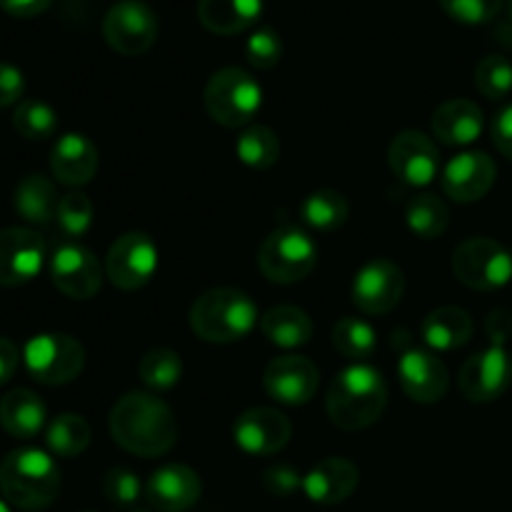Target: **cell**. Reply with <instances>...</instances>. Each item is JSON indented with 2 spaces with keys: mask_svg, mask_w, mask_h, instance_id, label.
I'll list each match as a JSON object with an SVG mask.
<instances>
[{
  "mask_svg": "<svg viewBox=\"0 0 512 512\" xmlns=\"http://www.w3.org/2000/svg\"><path fill=\"white\" fill-rule=\"evenodd\" d=\"M110 435L128 453L140 458H160L178 440V423L168 405L150 393L123 395L110 410Z\"/></svg>",
  "mask_w": 512,
  "mask_h": 512,
  "instance_id": "6da1fadb",
  "label": "cell"
},
{
  "mask_svg": "<svg viewBox=\"0 0 512 512\" xmlns=\"http://www.w3.org/2000/svg\"><path fill=\"white\" fill-rule=\"evenodd\" d=\"M388 405V383L383 373L368 363L340 370L330 383L325 410L330 423L343 430H365L380 420Z\"/></svg>",
  "mask_w": 512,
  "mask_h": 512,
  "instance_id": "7a4b0ae2",
  "label": "cell"
},
{
  "mask_svg": "<svg viewBox=\"0 0 512 512\" xmlns=\"http://www.w3.org/2000/svg\"><path fill=\"white\" fill-rule=\"evenodd\" d=\"M60 483V468L45 450L18 448L0 463V493L18 510L50 508L60 495Z\"/></svg>",
  "mask_w": 512,
  "mask_h": 512,
  "instance_id": "3957f363",
  "label": "cell"
},
{
  "mask_svg": "<svg viewBox=\"0 0 512 512\" xmlns=\"http://www.w3.org/2000/svg\"><path fill=\"white\" fill-rule=\"evenodd\" d=\"M258 325V305L235 288H210L190 308V328L205 343L228 345L243 340Z\"/></svg>",
  "mask_w": 512,
  "mask_h": 512,
  "instance_id": "277c9868",
  "label": "cell"
},
{
  "mask_svg": "<svg viewBox=\"0 0 512 512\" xmlns=\"http://www.w3.org/2000/svg\"><path fill=\"white\" fill-rule=\"evenodd\" d=\"M205 110L223 128H248L263 108V88L243 68H220L210 75L203 93Z\"/></svg>",
  "mask_w": 512,
  "mask_h": 512,
  "instance_id": "5b68a950",
  "label": "cell"
},
{
  "mask_svg": "<svg viewBox=\"0 0 512 512\" xmlns=\"http://www.w3.org/2000/svg\"><path fill=\"white\" fill-rule=\"evenodd\" d=\"M315 263H318V245L295 225H280L270 230L258 248V268L270 283H300L313 273Z\"/></svg>",
  "mask_w": 512,
  "mask_h": 512,
  "instance_id": "8992f818",
  "label": "cell"
},
{
  "mask_svg": "<svg viewBox=\"0 0 512 512\" xmlns=\"http://www.w3.org/2000/svg\"><path fill=\"white\" fill-rule=\"evenodd\" d=\"M23 363L30 378L38 383L50 385V388L68 385L83 373L85 348L73 335L40 333L25 343Z\"/></svg>",
  "mask_w": 512,
  "mask_h": 512,
  "instance_id": "52a82bcc",
  "label": "cell"
},
{
  "mask_svg": "<svg viewBox=\"0 0 512 512\" xmlns=\"http://www.w3.org/2000/svg\"><path fill=\"white\" fill-rule=\"evenodd\" d=\"M453 273L473 290H498L512 280V253L485 235L463 240L453 253Z\"/></svg>",
  "mask_w": 512,
  "mask_h": 512,
  "instance_id": "ba28073f",
  "label": "cell"
},
{
  "mask_svg": "<svg viewBox=\"0 0 512 512\" xmlns=\"http://www.w3.org/2000/svg\"><path fill=\"white\" fill-rule=\"evenodd\" d=\"M158 15L143 0H118L103 18L105 43L125 58L148 53L158 40Z\"/></svg>",
  "mask_w": 512,
  "mask_h": 512,
  "instance_id": "9c48e42d",
  "label": "cell"
},
{
  "mask_svg": "<svg viewBox=\"0 0 512 512\" xmlns=\"http://www.w3.org/2000/svg\"><path fill=\"white\" fill-rule=\"evenodd\" d=\"M160 253L148 233L130 230L123 233L108 250L105 258V275L120 290H140L153 280L158 270Z\"/></svg>",
  "mask_w": 512,
  "mask_h": 512,
  "instance_id": "30bf717a",
  "label": "cell"
},
{
  "mask_svg": "<svg viewBox=\"0 0 512 512\" xmlns=\"http://www.w3.org/2000/svg\"><path fill=\"white\" fill-rule=\"evenodd\" d=\"M512 383V358L505 345H493L470 355L460 368V393L470 403H493L508 393Z\"/></svg>",
  "mask_w": 512,
  "mask_h": 512,
  "instance_id": "8fae6325",
  "label": "cell"
},
{
  "mask_svg": "<svg viewBox=\"0 0 512 512\" xmlns=\"http://www.w3.org/2000/svg\"><path fill=\"white\" fill-rule=\"evenodd\" d=\"M50 280L70 300H90L103 288V265L80 243H63L50 258Z\"/></svg>",
  "mask_w": 512,
  "mask_h": 512,
  "instance_id": "7c38bea8",
  "label": "cell"
},
{
  "mask_svg": "<svg viewBox=\"0 0 512 512\" xmlns=\"http://www.w3.org/2000/svg\"><path fill=\"white\" fill-rule=\"evenodd\" d=\"M350 293H353V303L365 315H388L403 300L405 275L393 260L375 258L355 273Z\"/></svg>",
  "mask_w": 512,
  "mask_h": 512,
  "instance_id": "4fadbf2b",
  "label": "cell"
},
{
  "mask_svg": "<svg viewBox=\"0 0 512 512\" xmlns=\"http://www.w3.org/2000/svg\"><path fill=\"white\" fill-rule=\"evenodd\" d=\"M48 248L43 235L30 228L0 230V285L18 288L38 278L43 270Z\"/></svg>",
  "mask_w": 512,
  "mask_h": 512,
  "instance_id": "5bb4252c",
  "label": "cell"
},
{
  "mask_svg": "<svg viewBox=\"0 0 512 512\" xmlns=\"http://www.w3.org/2000/svg\"><path fill=\"white\" fill-rule=\"evenodd\" d=\"M263 385L278 403L305 405L318 393L320 370L305 355H280L265 365Z\"/></svg>",
  "mask_w": 512,
  "mask_h": 512,
  "instance_id": "9a60e30c",
  "label": "cell"
},
{
  "mask_svg": "<svg viewBox=\"0 0 512 512\" xmlns=\"http://www.w3.org/2000/svg\"><path fill=\"white\" fill-rule=\"evenodd\" d=\"M390 170L403 183L425 188L433 183L440 173V153L433 138L420 130H403L393 138L388 150Z\"/></svg>",
  "mask_w": 512,
  "mask_h": 512,
  "instance_id": "2e32d148",
  "label": "cell"
},
{
  "mask_svg": "<svg viewBox=\"0 0 512 512\" xmlns=\"http://www.w3.org/2000/svg\"><path fill=\"white\" fill-rule=\"evenodd\" d=\"M398 380L403 393L423 405L440 403L450 388V373L443 360L420 348H408L400 355Z\"/></svg>",
  "mask_w": 512,
  "mask_h": 512,
  "instance_id": "e0dca14e",
  "label": "cell"
},
{
  "mask_svg": "<svg viewBox=\"0 0 512 512\" xmlns=\"http://www.w3.org/2000/svg\"><path fill=\"white\" fill-rule=\"evenodd\" d=\"M293 425L275 408H250L238 415L233 425V438L243 453L275 455L290 443Z\"/></svg>",
  "mask_w": 512,
  "mask_h": 512,
  "instance_id": "ac0fdd59",
  "label": "cell"
},
{
  "mask_svg": "<svg viewBox=\"0 0 512 512\" xmlns=\"http://www.w3.org/2000/svg\"><path fill=\"white\" fill-rule=\"evenodd\" d=\"M498 178L495 160L483 150H468L450 160L440 175L445 195L453 198L455 203H475L485 198Z\"/></svg>",
  "mask_w": 512,
  "mask_h": 512,
  "instance_id": "d6986e66",
  "label": "cell"
},
{
  "mask_svg": "<svg viewBox=\"0 0 512 512\" xmlns=\"http://www.w3.org/2000/svg\"><path fill=\"white\" fill-rule=\"evenodd\" d=\"M203 493L200 475L193 468L180 463L163 465L150 475L145 485L148 503L158 512H185L193 508Z\"/></svg>",
  "mask_w": 512,
  "mask_h": 512,
  "instance_id": "ffe728a7",
  "label": "cell"
},
{
  "mask_svg": "<svg viewBox=\"0 0 512 512\" xmlns=\"http://www.w3.org/2000/svg\"><path fill=\"white\" fill-rule=\"evenodd\" d=\"M100 165L98 148L83 133H65L50 150V173L68 188H80L95 178Z\"/></svg>",
  "mask_w": 512,
  "mask_h": 512,
  "instance_id": "44dd1931",
  "label": "cell"
},
{
  "mask_svg": "<svg viewBox=\"0 0 512 512\" xmlns=\"http://www.w3.org/2000/svg\"><path fill=\"white\" fill-rule=\"evenodd\" d=\"M360 470L348 458H325L303 478V493L318 505H340L358 490Z\"/></svg>",
  "mask_w": 512,
  "mask_h": 512,
  "instance_id": "7402d4cb",
  "label": "cell"
},
{
  "mask_svg": "<svg viewBox=\"0 0 512 512\" xmlns=\"http://www.w3.org/2000/svg\"><path fill=\"white\" fill-rule=\"evenodd\" d=\"M433 135L445 145H470L485 128L483 108L468 98H455L440 105L430 120Z\"/></svg>",
  "mask_w": 512,
  "mask_h": 512,
  "instance_id": "603a6c76",
  "label": "cell"
},
{
  "mask_svg": "<svg viewBox=\"0 0 512 512\" xmlns=\"http://www.w3.org/2000/svg\"><path fill=\"white\" fill-rule=\"evenodd\" d=\"M263 0H198V20L215 35H238L253 28Z\"/></svg>",
  "mask_w": 512,
  "mask_h": 512,
  "instance_id": "cb8c5ba5",
  "label": "cell"
},
{
  "mask_svg": "<svg viewBox=\"0 0 512 512\" xmlns=\"http://www.w3.org/2000/svg\"><path fill=\"white\" fill-rule=\"evenodd\" d=\"M48 410L45 403L28 388H15L0 400V425L15 440H30L45 428Z\"/></svg>",
  "mask_w": 512,
  "mask_h": 512,
  "instance_id": "d4e9b609",
  "label": "cell"
},
{
  "mask_svg": "<svg viewBox=\"0 0 512 512\" xmlns=\"http://www.w3.org/2000/svg\"><path fill=\"white\" fill-rule=\"evenodd\" d=\"M420 335L428 343V348L438 350V353H450V350L468 345V340L473 338V318H470L468 310L445 305V308L428 313Z\"/></svg>",
  "mask_w": 512,
  "mask_h": 512,
  "instance_id": "484cf974",
  "label": "cell"
},
{
  "mask_svg": "<svg viewBox=\"0 0 512 512\" xmlns=\"http://www.w3.org/2000/svg\"><path fill=\"white\" fill-rule=\"evenodd\" d=\"M58 203V190H55L53 180L45 178V175L30 173L15 185L13 208L30 225L53 223L55 213H58Z\"/></svg>",
  "mask_w": 512,
  "mask_h": 512,
  "instance_id": "4316f807",
  "label": "cell"
},
{
  "mask_svg": "<svg viewBox=\"0 0 512 512\" xmlns=\"http://www.w3.org/2000/svg\"><path fill=\"white\" fill-rule=\"evenodd\" d=\"M260 330L278 348H303L313 338V320L298 305H275L260 318Z\"/></svg>",
  "mask_w": 512,
  "mask_h": 512,
  "instance_id": "83f0119b",
  "label": "cell"
},
{
  "mask_svg": "<svg viewBox=\"0 0 512 512\" xmlns=\"http://www.w3.org/2000/svg\"><path fill=\"white\" fill-rule=\"evenodd\" d=\"M300 218L308 228L318 230V233H333L348 223L350 205L338 190H315L300 203Z\"/></svg>",
  "mask_w": 512,
  "mask_h": 512,
  "instance_id": "f1b7e54d",
  "label": "cell"
},
{
  "mask_svg": "<svg viewBox=\"0 0 512 512\" xmlns=\"http://www.w3.org/2000/svg\"><path fill=\"white\" fill-rule=\"evenodd\" d=\"M93 438L88 420L78 413H63L53 418L45 428V445L58 458H78L85 453Z\"/></svg>",
  "mask_w": 512,
  "mask_h": 512,
  "instance_id": "f546056e",
  "label": "cell"
},
{
  "mask_svg": "<svg viewBox=\"0 0 512 512\" xmlns=\"http://www.w3.org/2000/svg\"><path fill=\"white\" fill-rule=\"evenodd\" d=\"M405 220H408L410 233L423 240H435L448 230L450 210L443 203V198L433 193H423L410 200L408 210H405Z\"/></svg>",
  "mask_w": 512,
  "mask_h": 512,
  "instance_id": "4dcf8cb0",
  "label": "cell"
},
{
  "mask_svg": "<svg viewBox=\"0 0 512 512\" xmlns=\"http://www.w3.org/2000/svg\"><path fill=\"white\" fill-rule=\"evenodd\" d=\"M333 345L343 358L363 363L378 350V333L368 320L345 315L333 325Z\"/></svg>",
  "mask_w": 512,
  "mask_h": 512,
  "instance_id": "1f68e13d",
  "label": "cell"
},
{
  "mask_svg": "<svg viewBox=\"0 0 512 512\" xmlns=\"http://www.w3.org/2000/svg\"><path fill=\"white\" fill-rule=\"evenodd\" d=\"M235 155L253 170H268L280 158V140L268 125H248L235 143Z\"/></svg>",
  "mask_w": 512,
  "mask_h": 512,
  "instance_id": "d6a6232c",
  "label": "cell"
},
{
  "mask_svg": "<svg viewBox=\"0 0 512 512\" xmlns=\"http://www.w3.org/2000/svg\"><path fill=\"white\" fill-rule=\"evenodd\" d=\"M138 378L150 390H170L183 378V360L170 348H153L140 358Z\"/></svg>",
  "mask_w": 512,
  "mask_h": 512,
  "instance_id": "836d02e7",
  "label": "cell"
},
{
  "mask_svg": "<svg viewBox=\"0 0 512 512\" xmlns=\"http://www.w3.org/2000/svg\"><path fill=\"white\" fill-rule=\"evenodd\" d=\"M13 125L25 140H45L58 130V113L45 100H20L13 113Z\"/></svg>",
  "mask_w": 512,
  "mask_h": 512,
  "instance_id": "e575fe53",
  "label": "cell"
},
{
  "mask_svg": "<svg viewBox=\"0 0 512 512\" xmlns=\"http://www.w3.org/2000/svg\"><path fill=\"white\" fill-rule=\"evenodd\" d=\"M55 223H58L60 233L68 238H83L93 225V200L80 190L60 195Z\"/></svg>",
  "mask_w": 512,
  "mask_h": 512,
  "instance_id": "d590c367",
  "label": "cell"
},
{
  "mask_svg": "<svg viewBox=\"0 0 512 512\" xmlns=\"http://www.w3.org/2000/svg\"><path fill=\"white\" fill-rule=\"evenodd\" d=\"M475 85L488 100H505L512 93V63L505 55H485L475 68Z\"/></svg>",
  "mask_w": 512,
  "mask_h": 512,
  "instance_id": "8d00e7d4",
  "label": "cell"
},
{
  "mask_svg": "<svg viewBox=\"0 0 512 512\" xmlns=\"http://www.w3.org/2000/svg\"><path fill=\"white\" fill-rule=\"evenodd\" d=\"M245 58L253 68L273 70L283 58V40L273 28H258L248 35L245 43Z\"/></svg>",
  "mask_w": 512,
  "mask_h": 512,
  "instance_id": "74e56055",
  "label": "cell"
},
{
  "mask_svg": "<svg viewBox=\"0 0 512 512\" xmlns=\"http://www.w3.org/2000/svg\"><path fill=\"white\" fill-rule=\"evenodd\" d=\"M448 18L460 25H485L498 18L503 0H440Z\"/></svg>",
  "mask_w": 512,
  "mask_h": 512,
  "instance_id": "f35d334b",
  "label": "cell"
},
{
  "mask_svg": "<svg viewBox=\"0 0 512 512\" xmlns=\"http://www.w3.org/2000/svg\"><path fill=\"white\" fill-rule=\"evenodd\" d=\"M140 493H143V483H140L138 475L128 468H113L105 473L103 478V495L108 498V503L120 505H135L138 503Z\"/></svg>",
  "mask_w": 512,
  "mask_h": 512,
  "instance_id": "ab89813d",
  "label": "cell"
},
{
  "mask_svg": "<svg viewBox=\"0 0 512 512\" xmlns=\"http://www.w3.org/2000/svg\"><path fill=\"white\" fill-rule=\"evenodd\" d=\"M303 478L305 475L300 473L298 468H293V465L288 463H280L265 470L263 488L268 490L270 495H275V498H290L295 490H303Z\"/></svg>",
  "mask_w": 512,
  "mask_h": 512,
  "instance_id": "60d3db41",
  "label": "cell"
},
{
  "mask_svg": "<svg viewBox=\"0 0 512 512\" xmlns=\"http://www.w3.org/2000/svg\"><path fill=\"white\" fill-rule=\"evenodd\" d=\"M25 93V78L20 68L10 63H0V108L18 103Z\"/></svg>",
  "mask_w": 512,
  "mask_h": 512,
  "instance_id": "b9f144b4",
  "label": "cell"
},
{
  "mask_svg": "<svg viewBox=\"0 0 512 512\" xmlns=\"http://www.w3.org/2000/svg\"><path fill=\"white\" fill-rule=\"evenodd\" d=\"M490 138H493V145L498 148V153H503L505 158L512 160V103L495 113L493 123H490Z\"/></svg>",
  "mask_w": 512,
  "mask_h": 512,
  "instance_id": "7bdbcfd3",
  "label": "cell"
},
{
  "mask_svg": "<svg viewBox=\"0 0 512 512\" xmlns=\"http://www.w3.org/2000/svg\"><path fill=\"white\" fill-rule=\"evenodd\" d=\"M485 333H488L490 343L505 345L512 338V313L505 308H495L485 320Z\"/></svg>",
  "mask_w": 512,
  "mask_h": 512,
  "instance_id": "ee69618b",
  "label": "cell"
},
{
  "mask_svg": "<svg viewBox=\"0 0 512 512\" xmlns=\"http://www.w3.org/2000/svg\"><path fill=\"white\" fill-rule=\"evenodd\" d=\"M20 358H23V355H20L18 345L0 335V385H5L13 378L15 370H18L20 365Z\"/></svg>",
  "mask_w": 512,
  "mask_h": 512,
  "instance_id": "f6af8a7d",
  "label": "cell"
},
{
  "mask_svg": "<svg viewBox=\"0 0 512 512\" xmlns=\"http://www.w3.org/2000/svg\"><path fill=\"white\" fill-rule=\"evenodd\" d=\"M53 0H0V8L13 18H35L45 13Z\"/></svg>",
  "mask_w": 512,
  "mask_h": 512,
  "instance_id": "bcb514c9",
  "label": "cell"
},
{
  "mask_svg": "<svg viewBox=\"0 0 512 512\" xmlns=\"http://www.w3.org/2000/svg\"><path fill=\"white\" fill-rule=\"evenodd\" d=\"M0 512H10V508H8V503H5V500H0Z\"/></svg>",
  "mask_w": 512,
  "mask_h": 512,
  "instance_id": "7dc6e473",
  "label": "cell"
},
{
  "mask_svg": "<svg viewBox=\"0 0 512 512\" xmlns=\"http://www.w3.org/2000/svg\"><path fill=\"white\" fill-rule=\"evenodd\" d=\"M508 13H510V20H512V0H508Z\"/></svg>",
  "mask_w": 512,
  "mask_h": 512,
  "instance_id": "c3c4849f",
  "label": "cell"
},
{
  "mask_svg": "<svg viewBox=\"0 0 512 512\" xmlns=\"http://www.w3.org/2000/svg\"><path fill=\"white\" fill-rule=\"evenodd\" d=\"M135 512H153V510H135Z\"/></svg>",
  "mask_w": 512,
  "mask_h": 512,
  "instance_id": "681fc988",
  "label": "cell"
},
{
  "mask_svg": "<svg viewBox=\"0 0 512 512\" xmlns=\"http://www.w3.org/2000/svg\"><path fill=\"white\" fill-rule=\"evenodd\" d=\"M85 512H93V510H85Z\"/></svg>",
  "mask_w": 512,
  "mask_h": 512,
  "instance_id": "f907efd6",
  "label": "cell"
}]
</instances>
